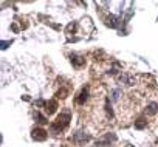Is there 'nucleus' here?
<instances>
[{
	"label": "nucleus",
	"instance_id": "1",
	"mask_svg": "<svg viewBox=\"0 0 158 147\" xmlns=\"http://www.w3.org/2000/svg\"><path fill=\"white\" fill-rule=\"evenodd\" d=\"M68 124H70V112H64L51 124V132L53 133H60V132H64L68 127Z\"/></svg>",
	"mask_w": 158,
	"mask_h": 147
},
{
	"label": "nucleus",
	"instance_id": "2",
	"mask_svg": "<svg viewBox=\"0 0 158 147\" xmlns=\"http://www.w3.org/2000/svg\"><path fill=\"white\" fill-rule=\"evenodd\" d=\"M31 138H33L34 141H45V139L48 138V132L44 130V129H40V127H36V129L31 132Z\"/></svg>",
	"mask_w": 158,
	"mask_h": 147
},
{
	"label": "nucleus",
	"instance_id": "3",
	"mask_svg": "<svg viewBox=\"0 0 158 147\" xmlns=\"http://www.w3.org/2000/svg\"><path fill=\"white\" fill-rule=\"evenodd\" d=\"M37 104H39V105H45V112H47L48 115H53V113L56 112V108H57V102H56V101H48V102L39 101Z\"/></svg>",
	"mask_w": 158,
	"mask_h": 147
},
{
	"label": "nucleus",
	"instance_id": "4",
	"mask_svg": "<svg viewBox=\"0 0 158 147\" xmlns=\"http://www.w3.org/2000/svg\"><path fill=\"white\" fill-rule=\"evenodd\" d=\"M115 141H116V135L115 133H107L104 138L96 141V145H109L110 142H115Z\"/></svg>",
	"mask_w": 158,
	"mask_h": 147
},
{
	"label": "nucleus",
	"instance_id": "5",
	"mask_svg": "<svg viewBox=\"0 0 158 147\" xmlns=\"http://www.w3.org/2000/svg\"><path fill=\"white\" fill-rule=\"evenodd\" d=\"M87 99H89V87H84L81 92H79L77 98H76V104L82 105V104H85V101H87Z\"/></svg>",
	"mask_w": 158,
	"mask_h": 147
},
{
	"label": "nucleus",
	"instance_id": "6",
	"mask_svg": "<svg viewBox=\"0 0 158 147\" xmlns=\"http://www.w3.org/2000/svg\"><path fill=\"white\" fill-rule=\"evenodd\" d=\"M71 63H73V67L79 68V67H82L85 63V57L77 56V54H71Z\"/></svg>",
	"mask_w": 158,
	"mask_h": 147
},
{
	"label": "nucleus",
	"instance_id": "7",
	"mask_svg": "<svg viewBox=\"0 0 158 147\" xmlns=\"http://www.w3.org/2000/svg\"><path fill=\"white\" fill-rule=\"evenodd\" d=\"M89 139H90V136L85 135L84 132H77V133H74V136H73V141H74V142H79V144H82V142H85V141H89Z\"/></svg>",
	"mask_w": 158,
	"mask_h": 147
},
{
	"label": "nucleus",
	"instance_id": "8",
	"mask_svg": "<svg viewBox=\"0 0 158 147\" xmlns=\"http://www.w3.org/2000/svg\"><path fill=\"white\" fill-rule=\"evenodd\" d=\"M34 119H36L39 124H47V122H48V119H47L40 112H36V113H34Z\"/></svg>",
	"mask_w": 158,
	"mask_h": 147
},
{
	"label": "nucleus",
	"instance_id": "9",
	"mask_svg": "<svg viewBox=\"0 0 158 147\" xmlns=\"http://www.w3.org/2000/svg\"><path fill=\"white\" fill-rule=\"evenodd\" d=\"M156 112H158V104L156 102H150L149 107H147V113L149 115H155Z\"/></svg>",
	"mask_w": 158,
	"mask_h": 147
},
{
	"label": "nucleus",
	"instance_id": "10",
	"mask_svg": "<svg viewBox=\"0 0 158 147\" xmlns=\"http://www.w3.org/2000/svg\"><path fill=\"white\" fill-rule=\"evenodd\" d=\"M106 23H107V27H110V28H116V27H118V23H116V17H113V16H109Z\"/></svg>",
	"mask_w": 158,
	"mask_h": 147
},
{
	"label": "nucleus",
	"instance_id": "11",
	"mask_svg": "<svg viewBox=\"0 0 158 147\" xmlns=\"http://www.w3.org/2000/svg\"><path fill=\"white\" fill-rule=\"evenodd\" d=\"M146 125H147V121H146V119H143V118H139V119L135 122V127H136V129H139V130H141V129H144Z\"/></svg>",
	"mask_w": 158,
	"mask_h": 147
},
{
	"label": "nucleus",
	"instance_id": "12",
	"mask_svg": "<svg viewBox=\"0 0 158 147\" xmlns=\"http://www.w3.org/2000/svg\"><path fill=\"white\" fill-rule=\"evenodd\" d=\"M10 43H13V40H3V42H2V45H3V47H2V48H3V50H5V48H6V47H8V45H10Z\"/></svg>",
	"mask_w": 158,
	"mask_h": 147
},
{
	"label": "nucleus",
	"instance_id": "13",
	"mask_svg": "<svg viewBox=\"0 0 158 147\" xmlns=\"http://www.w3.org/2000/svg\"><path fill=\"white\" fill-rule=\"evenodd\" d=\"M62 147H67V145H62Z\"/></svg>",
	"mask_w": 158,
	"mask_h": 147
}]
</instances>
